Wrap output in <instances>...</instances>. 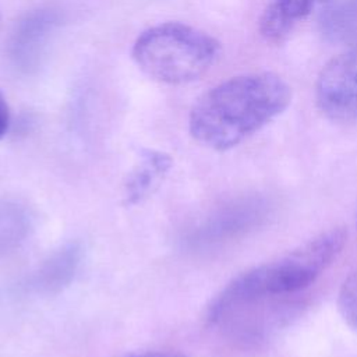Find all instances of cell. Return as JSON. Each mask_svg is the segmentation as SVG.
Wrapping results in <instances>:
<instances>
[{"label":"cell","instance_id":"1","mask_svg":"<svg viewBox=\"0 0 357 357\" xmlns=\"http://www.w3.org/2000/svg\"><path fill=\"white\" fill-rule=\"evenodd\" d=\"M291 102V88L275 73L231 77L194 103L188 128L192 138L213 151L237 146L283 113Z\"/></svg>","mask_w":357,"mask_h":357},{"label":"cell","instance_id":"2","mask_svg":"<svg viewBox=\"0 0 357 357\" xmlns=\"http://www.w3.org/2000/svg\"><path fill=\"white\" fill-rule=\"evenodd\" d=\"M346 241L344 227H329L296 248L240 273L215 298L266 305L301 304L303 293L336 261Z\"/></svg>","mask_w":357,"mask_h":357},{"label":"cell","instance_id":"3","mask_svg":"<svg viewBox=\"0 0 357 357\" xmlns=\"http://www.w3.org/2000/svg\"><path fill=\"white\" fill-rule=\"evenodd\" d=\"M219 50V42L209 33L181 22H163L138 35L132 59L149 78L181 85L204 75L215 64Z\"/></svg>","mask_w":357,"mask_h":357},{"label":"cell","instance_id":"4","mask_svg":"<svg viewBox=\"0 0 357 357\" xmlns=\"http://www.w3.org/2000/svg\"><path fill=\"white\" fill-rule=\"evenodd\" d=\"M272 202L262 194H245L215 208L191 233L188 243L195 248H211L255 230L272 213Z\"/></svg>","mask_w":357,"mask_h":357},{"label":"cell","instance_id":"5","mask_svg":"<svg viewBox=\"0 0 357 357\" xmlns=\"http://www.w3.org/2000/svg\"><path fill=\"white\" fill-rule=\"evenodd\" d=\"M319 110L332 121H357V47L331 59L315 84Z\"/></svg>","mask_w":357,"mask_h":357},{"label":"cell","instance_id":"6","mask_svg":"<svg viewBox=\"0 0 357 357\" xmlns=\"http://www.w3.org/2000/svg\"><path fill=\"white\" fill-rule=\"evenodd\" d=\"M332 1L333 0H271L258 21L259 33L266 42L279 43L315 10L324 8Z\"/></svg>","mask_w":357,"mask_h":357},{"label":"cell","instance_id":"7","mask_svg":"<svg viewBox=\"0 0 357 357\" xmlns=\"http://www.w3.org/2000/svg\"><path fill=\"white\" fill-rule=\"evenodd\" d=\"M81 261V248L70 243L54 251L32 276V286L40 293H56L74 278Z\"/></svg>","mask_w":357,"mask_h":357},{"label":"cell","instance_id":"8","mask_svg":"<svg viewBox=\"0 0 357 357\" xmlns=\"http://www.w3.org/2000/svg\"><path fill=\"white\" fill-rule=\"evenodd\" d=\"M319 25L329 42L357 47V0H333L322 10Z\"/></svg>","mask_w":357,"mask_h":357},{"label":"cell","instance_id":"9","mask_svg":"<svg viewBox=\"0 0 357 357\" xmlns=\"http://www.w3.org/2000/svg\"><path fill=\"white\" fill-rule=\"evenodd\" d=\"M53 25L54 17L49 13H35L21 22L11 43L13 57L18 64L26 67L33 63Z\"/></svg>","mask_w":357,"mask_h":357},{"label":"cell","instance_id":"10","mask_svg":"<svg viewBox=\"0 0 357 357\" xmlns=\"http://www.w3.org/2000/svg\"><path fill=\"white\" fill-rule=\"evenodd\" d=\"M31 230L26 209L11 201H0V257L15 250Z\"/></svg>","mask_w":357,"mask_h":357},{"label":"cell","instance_id":"11","mask_svg":"<svg viewBox=\"0 0 357 357\" xmlns=\"http://www.w3.org/2000/svg\"><path fill=\"white\" fill-rule=\"evenodd\" d=\"M169 167V159L158 152L148 153L137 170L132 173L127 188L128 197L134 201L141 198L144 194L149 191L153 183L159 178L162 173H165Z\"/></svg>","mask_w":357,"mask_h":357},{"label":"cell","instance_id":"12","mask_svg":"<svg viewBox=\"0 0 357 357\" xmlns=\"http://www.w3.org/2000/svg\"><path fill=\"white\" fill-rule=\"evenodd\" d=\"M337 310L344 322L357 332V269L351 272L340 286Z\"/></svg>","mask_w":357,"mask_h":357},{"label":"cell","instance_id":"13","mask_svg":"<svg viewBox=\"0 0 357 357\" xmlns=\"http://www.w3.org/2000/svg\"><path fill=\"white\" fill-rule=\"evenodd\" d=\"M8 126H10V107L3 92H0V139L6 135Z\"/></svg>","mask_w":357,"mask_h":357},{"label":"cell","instance_id":"14","mask_svg":"<svg viewBox=\"0 0 357 357\" xmlns=\"http://www.w3.org/2000/svg\"><path fill=\"white\" fill-rule=\"evenodd\" d=\"M130 357H148L146 353H142V354H137V356H130Z\"/></svg>","mask_w":357,"mask_h":357}]
</instances>
